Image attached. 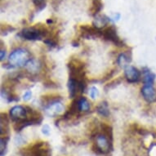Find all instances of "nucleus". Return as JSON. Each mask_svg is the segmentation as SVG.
<instances>
[{
	"label": "nucleus",
	"mask_w": 156,
	"mask_h": 156,
	"mask_svg": "<svg viewBox=\"0 0 156 156\" xmlns=\"http://www.w3.org/2000/svg\"><path fill=\"white\" fill-rule=\"evenodd\" d=\"M48 34V30L46 27H44V26L35 25L32 27L24 28L20 32L19 36L29 41H35V40H40L44 37H47Z\"/></svg>",
	"instance_id": "f257e3e1"
},
{
	"label": "nucleus",
	"mask_w": 156,
	"mask_h": 156,
	"mask_svg": "<svg viewBox=\"0 0 156 156\" xmlns=\"http://www.w3.org/2000/svg\"><path fill=\"white\" fill-rule=\"evenodd\" d=\"M30 60V53L23 48L16 49L8 56V63L12 68L26 66Z\"/></svg>",
	"instance_id": "f03ea898"
},
{
	"label": "nucleus",
	"mask_w": 156,
	"mask_h": 156,
	"mask_svg": "<svg viewBox=\"0 0 156 156\" xmlns=\"http://www.w3.org/2000/svg\"><path fill=\"white\" fill-rule=\"evenodd\" d=\"M23 156H51V150L48 142H37L28 148L23 149Z\"/></svg>",
	"instance_id": "7ed1b4c3"
},
{
	"label": "nucleus",
	"mask_w": 156,
	"mask_h": 156,
	"mask_svg": "<svg viewBox=\"0 0 156 156\" xmlns=\"http://www.w3.org/2000/svg\"><path fill=\"white\" fill-rule=\"evenodd\" d=\"M69 71V79L78 80H85L84 64L80 60H72L68 64Z\"/></svg>",
	"instance_id": "20e7f679"
},
{
	"label": "nucleus",
	"mask_w": 156,
	"mask_h": 156,
	"mask_svg": "<svg viewBox=\"0 0 156 156\" xmlns=\"http://www.w3.org/2000/svg\"><path fill=\"white\" fill-rule=\"evenodd\" d=\"M96 142L92 146L93 151L98 154H108L112 150V142L103 134H97L95 136Z\"/></svg>",
	"instance_id": "39448f33"
},
{
	"label": "nucleus",
	"mask_w": 156,
	"mask_h": 156,
	"mask_svg": "<svg viewBox=\"0 0 156 156\" xmlns=\"http://www.w3.org/2000/svg\"><path fill=\"white\" fill-rule=\"evenodd\" d=\"M102 37L105 38V40L112 42L113 44H115L116 46L118 47H123L125 44L120 38L119 37L118 34H117V30L114 26H108L106 28H105L102 30Z\"/></svg>",
	"instance_id": "423d86ee"
},
{
	"label": "nucleus",
	"mask_w": 156,
	"mask_h": 156,
	"mask_svg": "<svg viewBox=\"0 0 156 156\" xmlns=\"http://www.w3.org/2000/svg\"><path fill=\"white\" fill-rule=\"evenodd\" d=\"M86 87V82L85 80H78L69 79L68 82V88H69V98H74L79 95H81L84 92Z\"/></svg>",
	"instance_id": "0eeeda50"
},
{
	"label": "nucleus",
	"mask_w": 156,
	"mask_h": 156,
	"mask_svg": "<svg viewBox=\"0 0 156 156\" xmlns=\"http://www.w3.org/2000/svg\"><path fill=\"white\" fill-rule=\"evenodd\" d=\"M102 30L101 29L97 28L95 26H91L88 25H83L80 26V31L82 34V37L90 39L97 37H102Z\"/></svg>",
	"instance_id": "6e6552de"
},
{
	"label": "nucleus",
	"mask_w": 156,
	"mask_h": 156,
	"mask_svg": "<svg viewBox=\"0 0 156 156\" xmlns=\"http://www.w3.org/2000/svg\"><path fill=\"white\" fill-rule=\"evenodd\" d=\"M27 115H28V112H27L26 108L21 105L13 106L10 110V117L15 123L26 119Z\"/></svg>",
	"instance_id": "1a4fd4ad"
},
{
	"label": "nucleus",
	"mask_w": 156,
	"mask_h": 156,
	"mask_svg": "<svg viewBox=\"0 0 156 156\" xmlns=\"http://www.w3.org/2000/svg\"><path fill=\"white\" fill-rule=\"evenodd\" d=\"M45 111L50 117H56L64 111V105L60 101H56L46 105Z\"/></svg>",
	"instance_id": "9d476101"
},
{
	"label": "nucleus",
	"mask_w": 156,
	"mask_h": 156,
	"mask_svg": "<svg viewBox=\"0 0 156 156\" xmlns=\"http://www.w3.org/2000/svg\"><path fill=\"white\" fill-rule=\"evenodd\" d=\"M124 75L127 81L131 83H137L140 80L141 74L138 69L132 66H128L124 69Z\"/></svg>",
	"instance_id": "9b49d317"
},
{
	"label": "nucleus",
	"mask_w": 156,
	"mask_h": 156,
	"mask_svg": "<svg viewBox=\"0 0 156 156\" xmlns=\"http://www.w3.org/2000/svg\"><path fill=\"white\" fill-rule=\"evenodd\" d=\"M141 94L146 101L152 103L156 100V92L152 85H144L141 88Z\"/></svg>",
	"instance_id": "f8f14e48"
},
{
	"label": "nucleus",
	"mask_w": 156,
	"mask_h": 156,
	"mask_svg": "<svg viewBox=\"0 0 156 156\" xmlns=\"http://www.w3.org/2000/svg\"><path fill=\"white\" fill-rule=\"evenodd\" d=\"M80 112V105H79V98H78V99H75V100L72 101L71 105H69V110L66 112L63 117L66 119H70L71 117H74V115H78Z\"/></svg>",
	"instance_id": "ddd939ff"
},
{
	"label": "nucleus",
	"mask_w": 156,
	"mask_h": 156,
	"mask_svg": "<svg viewBox=\"0 0 156 156\" xmlns=\"http://www.w3.org/2000/svg\"><path fill=\"white\" fill-rule=\"evenodd\" d=\"M9 133V119L8 115L2 113L0 117V133L1 136L7 135Z\"/></svg>",
	"instance_id": "4468645a"
},
{
	"label": "nucleus",
	"mask_w": 156,
	"mask_h": 156,
	"mask_svg": "<svg viewBox=\"0 0 156 156\" xmlns=\"http://www.w3.org/2000/svg\"><path fill=\"white\" fill-rule=\"evenodd\" d=\"M110 21H112L110 17H108L105 15H97L95 16V19L92 22V26L97 28L101 29L105 26H106Z\"/></svg>",
	"instance_id": "2eb2a0df"
},
{
	"label": "nucleus",
	"mask_w": 156,
	"mask_h": 156,
	"mask_svg": "<svg viewBox=\"0 0 156 156\" xmlns=\"http://www.w3.org/2000/svg\"><path fill=\"white\" fill-rule=\"evenodd\" d=\"M132 56L129 55L128 52H123V53H121L119 56H118L117 58V63L120 67L122 68H124L125 69L126 67L128 66V64L130 63L131 61H132Z\"/></svg>",
	"instance_id": "dca6fc26"
},
{
	"label": "nucleus",
	"mask_w": 156,
	"mask_h": 156,
	"mask_svg": "<svg viewBox=\"0 0 156 156\" xmlns=\"http://www.w3.org/2000/svg\"><path fill=\"white\" fill-rule=\"evenodd\" d=\"M143 83L145 85H152L155 80V74H154L147 68L143 69Z\"/></svg>",
	"instance_id": "f3484780"
},
{
	"label": "nucleus",
	"mask_w": 156,
	"mask_h": 156,
	"mask_svg": "<svg viewBox=\"0 0 156 156\" xmlns=\"http://www.w3.org/2000/svg\"><path fill=\"white\" fill-rule=\"evenodd\" d=\"M97 113L103 117H108L110 115V109L106 101H102L97 107Z\"/></svg>",
	"instance_id": "a211bd4d"
},
{
	"label": "nucleus",
	"mask_w": 156,
	"mask_h": 156,
	"mask_svg": "<svg viewBox=\"0 0 156 156\" xmlns=\"http://www.w3.org/2000/svg\"><path fill=\"white\" fill-rule=\"evenodd\" d=\"M101 129L103 135L106 136L111 142H113V129L111 126L108 125L105 123H102L101 124Z\"/></svg>",
	"instance_id": "6ab92c4d"
},
{
	"label": "nucleus",
	"mask_w": 156,
	"mask_h": 156,
	"mask_svg": "<svg viewBox=\"0 0 156 156\" xmlns=\"http://www.w3.org/2000/svg\"><path fill=\"white\" fill-rule=\"evenodd\" d=\"M26 69L28 70L30 73H35V72H38V70L39 69V64L38 63V62H36L35 60L31 59L30 62L26 64Z\"/></svg>",
	"instance_id": "aec40b11"
},
{
	"label": "nucleus",
	"mask_w": 156,
	"mask_h": 156,
	"mask_svg": "<svg viewBox=\"0 0 156 156\" xmlns=\"http://www.w3.org/2000/svg\"><path fill=\"white\" fill-rule=\"evenodd\" d=\"M79 105H80V111L87 112L90 110V104L86 97H81L79 98Z\"/></svg>",
	"instance_id": "412c9836"
},
{
	"label": "nucleus",
	"mask_w": 156,
	"mask_h": 156,
	"mask_svg": "<svg viewBox=\"0 0 156 156\" xmlns=\"http://www.w3.org/2000/svg\"><path fill=\"white\" fill-rule=\"evenodd\" d=\"M8 136H1V156L4 155V154L6 153L7 151V146H8Z\"/></svg>",
	"instance_id": "4be33fe9"
},
{
	"label": "nucleus",
	"mask_w": 156,
	"mask_h": 156,
	"mask_svg": "<svg viewBox=\"0 0 156 156\" xmlns=\"http://www.w3.org/2000/svg\"><path fill=\"white\" fill-rule=\"evenodd\" d=\"M32 2L38 8V12H40L46 7V0H32Z\"/></svg>",
	"instance_id": "5701e85b"
},
{
	"label": "nucleus",
	"mask_w": 156,
	"mask_h": 156,
	"mask_svg": "<svg viewBox=\"0 0 156 156\" xmlns=\"http://www.w3.org/2000/svg\"><path fill=\"white\" fill-rule=\"evenodd\" d=\"M15 30V28H13L10 26H7V25L6 26H2V27H1V34L2 35H6L7 34L10 33L12 31H14Z\"/></svg>",
	"instance_id": "b1692460"
},
{
	"label": "nucleus",
	"mask_w": 156,
	"mask_h": 156,
	"mask_svg": "<svg viewBox=\"0 0 156 156\" xmlns=\"http://www.w3.org/2000/svg\"><path fill=\"white\" fill-rule=\"evenodd\" d=\"M89 95L92 99H95L99 95V91H98V89L96 87H92L90 88Z\"/></svg>",
	"instance_id": "393cba45"
},
{
	"label": "nucleus",
	"mask_w": 156,
	"mask_h": 156,
	"mask_svg": "<svg viewBox=\"0 0 156 156\" xmlns=\"http://www.w3.org/2000/svg\"><path fill=\"white\" fill-rule=\"evenodd\" d=\"M50 130H51L50 127L46 124V125H44V127H43V128H42V133H44V135L48 136L49 134H50Z\"/></svg>",
	"instance_id": "a878e982"
},
{
	"label": "nucleus",
	"mask_w": 156,
	"mask_h": 156,
	"mask_svg": "<svg viewBox=\"0 0 156 156\" xmlns=\"http://www.w3.org/2000/svg\"><path fill=\"white\" fill-rule=\"evenodd\" d=\"M31 97H32V92H31V91H27V92L24 94L23 100L25 101H28L29 100H30Z\"/></svg>",
	"instance_id": "bb28decb"
},
{
	"label": "nucleus",
	"mask_w": 156,
	"mask_h": 156,
	"mask_svg": "<svg viewBox=\"0 0 156 156\" xmlns=\"http://www.w3.org/2000/svg\"><path fill=\"white\" fill-rule=\"evenodd\" d=\"M6 56V50L5 49H3V48H1V50H0V60H1V62H3L4 58H5Z\"/></svg>",
	"instance_id": "cd10ccee"
},
{
	"label": "nucleus",
	"mask_w": 156,
	"mask_h": 156,
	"mask_svg": "<svg viewBox=\"0 0 156 156\" xmlns=\"http://www.w3.org/2000/svg\"><path fill=\"white\" fill-rule=\"evenodd\" d=\"M92 1H98V0H92Z\"/></svg>",
	"instance_id": "c85d7f7f"
}]
</instances>
